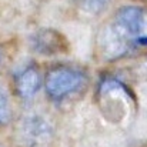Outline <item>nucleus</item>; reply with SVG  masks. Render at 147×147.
<instances>
[{"label":"nucleus","instance_id":"nucleus-1","mask_svg":"<svg viewBox=\"0 0 147 147\" xmlns=\"http://www.w3.org/2000/svg\"><path fill=\"white\" fill-rule=\"evenodd\" d=\"M146 27L144 13L139 7H123L114 16L110 27L104 33V47L109 56H120L129 47L147 45L143 36Z\"/></svg>","mask_w":147,"mask_h":147},{"label":"nucleus","instance_id":"nucleus-2","mask_svg":"<svg viewBox=\"0 0 147 147\" xmlns=\"http://www.w3.org/2000/svg\"><path fill=\"white\" fill-rule=\"evenodd\" d=\"M84 83V76L74 69L57 67L46 77V92L53 100H61L80 89Z\"/></svg>","mask_w":147,"mask_h":147},{"label":"nucleus","instance_id":"nucleus-3","mask_svg":"<svg viewBox=\"0 0 147 147\" xmlns=\"http://www.w3.org/2000/svg\"><path fill=\"white\" fill-rule=\"evenodd\" d=\"M34 49L43 54H56L67 50L66 39L54 30H42L33 39Z\"/></svg>","mask_w":147,"mask_h":147},{"label":"nucleus","instance_id":"nucleus-4","mask_svg":"<svg viewBox=\"0 0 147 147\" xmlns=\"http://www.w3.org/2000/svg\"><path fill=\"white\" fill-rule=\"evenodd\" d=\"M49 136V127L40 119H29L23 124V137L30 146H39L46 143Z\"/></svg>","mask_w":147,"mask_h":147},{"label":"nucleus","instance_id":"nucleus-5","mask_svg":"<svg viewBox=\"0 0 147 147\" xmlns=\"http://www.w3.org/2000/svg\"><path fill=\"white\" fill-rule=\"evenodd\" d=\"M40 87V74L36 69H27L24 70L16 80V89L17 93L24 98L32 97Z\"/></svg>","mask_w":147,"mask_h":147},{"label":"nucleus","instance_id":"nucleus-6","mask_svg":"<svg viewBox=\"0 0 147 147\" xmlns=\"http://www.w3.org/2000/svg\"><path fill=\"white\" fill-rule=\"evenodd\" d=\"M82 10L90 14H97L106 9L110 0H73Z\"/></svg>","mask_w":147,"mask_h":147},{"label":"nucleus","instance_id":"nucleus-7","mask_svg":"<svg viewBox=\"0 0 147 147\" xmlns=\"http://www.w3.org/2000/svg\"><path fill=\"white\" fill-rule=\"evenodd\" d=\"M10 116H11V109L9 98L3 90H0V124H6L10 120Z\"/></svg>","mask_w":147,"mask_h":147}]
</instances>
